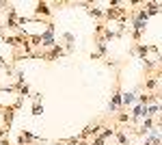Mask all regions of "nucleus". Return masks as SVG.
Here are the masks:
<instances>
[{
	"mask_svg": "<svg viewBox=\"0 0 162 145\" xmlns=\"http://www.w3.org/2000/svg\"><path fill=\"white\" fill-rule=\"evenodd\" d=\"M134 117H147V106H143V104L136 106L134 108Z\"/></svg>",
	"mask_w": 162,
	"mask_h": 145,
	"instance_id": "39448f33",
	"label": "nucleus"
},
{
	"mask_svg": "<svg viewBox=\"0 0 162 145\" xmlns=\"http://www.w3.org/2000/svg\"><path fill=\"white\" fill-rule=\"evenodd\" d=\"M117 139H119V143H121V145H125V141H127V137H125V134H121V132L117 134Z\"/></svg>",
	"mask_w": 162,
	"mask_h": 145,
	"instance_id": "f8f14e48",
	"label": "nucleus"
},
{
	"mask_svg": "<svg viewBox=\"0 0 162 145\" xmlns=\"http://www.w3.org/2000/svg\"><path fill=\"white\" fill-rule=\"evenodd\" d=\"M0 35H2V28H0Z\"/></svg>",
	"mask_w": 162,
	"mask_h": 145,
	"instance_id": "2eb2a0df",
	"label": "nucleus"
},
{
	"mask_svg": "<svg viewBox=\"0 0 162 145\" xmlns=\"http://www.w3.org/2000/svg\"><path fill=\"white\" fill-rule=\"evenodd\" d=\"M97 48H100L102 54H104V52H106V41H102V39H100V41H97Z\"/></svg>",
	"mask_w": 162,
	"mask_h": 145,
	"instance_id": "1a4fd4ad",
	"label": "nucleus"
},
{
	"mask_svg": "<svg viewBox=\"0 0 162 145\" xmlns=\"http://www.w3.org/2000/svg\"><path fill=\"white\" fill-rule=\"evenodd\" d=\"M147 52H149V48H147V46H138V54H141V56H145Z\"/></svg>",
	"mask_w": 162,
	"mask_h": 145,
	"instance_id": "9d476101",
	"label": "nucleus"
},
{
	"mask_svg": "<svg viewBox=\"0 0 162 145\" xmlns=\"http://www.w3.org/2000/svg\"><path fill=\"white\" fill-rule=\"evenodd\" d=\"M52 33H54V26H48V30L39 35V44L41 46H45V48H50V46H54V37H52Z\"/></svg>",
	"mask_w": 162,
	"mask_h": 145,
	"instance_id": "f03ea898",
	"label": "nucleus"
},
{
	"mask_svg": "<svg viewBox=\"0 0 162 145\" xmlns=\"http://www.w3.org/2000/svg\"><path fill=\"white\" fill-rule=\"evenodd\" d=\"M158 11H160V4H156V2H149V4H147V15L158 13Z\"/></svg>",
	"mask_w": 162,
	"mask_h": 145,
	"instance_id": "423d86ee",
	"label": "nucleus"
},
{
	"mask_svg": "<svg viewBox=\"0 0 162 145\" xmlns=\"http://www.w3.org/2000/svg\"><path fill=\"white\" fill-rule=\"evenodd\" d=\"M20 93H22V96H28V93H30V89H28L26 85H22V87H20Z\"/></svg>",
	"mask_w": 162,
	"mask_h": 145,
	"instance_id": "9b49d317",
	"label": "nucleus"
},
{
	"mask_svg": "<svg viewBox=\"0 0 162 145\" xmlns=\"http://www.w3.org/2000/svg\"><path fill=\"white\" fill-rule=\"evenodd\" d=\"M0 108H2V106H0Z\"/></svg>",
	"mask_w": 162,
	"mask_h": 145,
	"instance_id": "f3484780",
	"label": "nucleus"
},
{
	"mask_svg": "<svg viewBox=\"0 0 162 145\" xmlns=\"http://www.w3.org/2000/svg\"><path fill=\"white\" fill-rule=\"evenodd\" d=\"M160 121H162V108H160Z\"/></svg>",
	"mask_w": 162,
	"mask_h": 145,
	"instance_id": "4468645a",
	"label": "nucleus"
},
{
	"mask_svg": "<svg viewBox=\"0 0 162 145\" xmlns=\"http://www.w3.org/2000/svg\"><path fill=\"white\" fill-rule=\"evenodd\" d=\"M147 11H138L136 13V20H134V30H136V37L145 30V26H147Z\"/></svg>",
	"mask_w": 162,
	"mask_h": 145,
	"instance_id": "f257e3e1",
	"label": "nucleus"
},
{
	"mask_svg": "<svg viewBox=\"0 0 162 145\" xmlns=\"http://www.w3.org/2000/svg\"><path fill=\"white\" fill-rule=\"evenodd\" d=\"M160 100H162V96H160Z\"/></svg>",
	"mask_w": 162,
	"mask_h": 145,
	"instance_id": "dca6fc26",
	"label": "nucleus"
},
{
	"mask_svg": "<svg viewBox=\"0 0 162 145\" xmlns=\"http://www.w3.org/2000/svg\"><path fill=\"white\" fill-rule=\"evenodd\" d=\"M37 13H43V15H48V13H50V9H48V4H45V2H39V4H37Z\"/></svg>",
	"mask_w": 162,
	"mask_h": 145,
	"instance_id": "0eeeda50",
	"label": "nucleus"
},
{
	"mask_svg": "<svg viewBox=\"0 0 162 145\" xmlns=\"http://www.w3.org/2000/svg\"><path fill=\"white\" fill-rule=\"evenodd\" d=\"M43 113V108L39 106V102H35V106H33V115H41Z\"/></svg>",
	"mask_w": 162,
	"mask_h": 145,
	"instance_id": "6e6552de",
	"label": "nucleus"
},
{
	"mask_svg": "<svg viewBox=\"0 0 162 145\" xmlns=\"http://www.w3.org/2000/svg\"><path fill=\"white\" fill-rule=\"evenodd\" d=\"M113 134H115V132H113V130H104V134H102V137H104V139H110V137H113Z\"/></svg>",
	"mask_w": 162,
	"mask_h": 145,
	"instance_id": "ddd939ff",
	"label": "nucleus"
},
{
	"mask_svg": "<svg viewBox=\"0 0 162 145\" xmlns=\"http://www.w3.org/2000/svg\"><path fill=\"white\" fill-rule=\"evenodd\" d=\"M151 126H154V119H151V117H145V121H143V126H141V134L149 132V130H151Z\"/></svg>",
	"mask_w": 162,
	"mask_h": 145,
	"instance_id": "7ed1b4c3",
	"label": "nucleus"
},
{
	"mask_svg": "<svg viewBox=\"0 0 162 145\" xmlns=\"http://www.w3.org/2000/svg\"><path fill=\"white\" fill-rule=\"evenodd\" d=\"M134 102H136L134 93H123V106H132Z\"/></svg>",
	"mask_w": 162,
	"mask_h": 145,
	"instance_id": "20e7f679",
	"label": "nucleus"
}]
</instances>
